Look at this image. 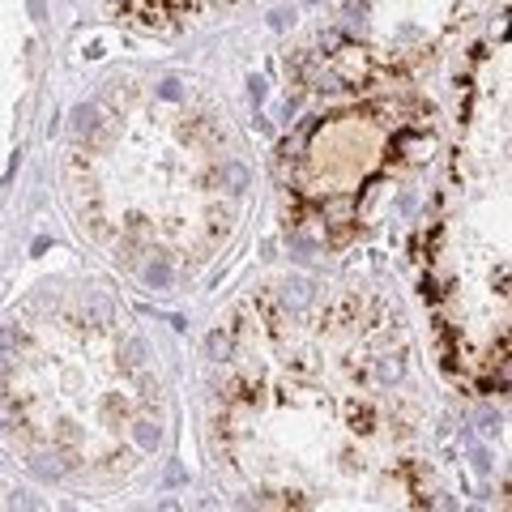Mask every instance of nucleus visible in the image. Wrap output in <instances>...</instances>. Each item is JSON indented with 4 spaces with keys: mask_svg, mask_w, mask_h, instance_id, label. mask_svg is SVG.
<instances>
[{
    "mask_svg": "<svg viewBox=\"0 0 512 512\" xmlns=\"http://www.w3.org/2000/svg\"><path fill=\"white\" fill-rule=\"evenodd\" d=\"M0 393L35 453L73 474H128L158 444V384L124 320L82 299L18 316Z\"/></svg>",
    "mask_w": 512,
    "mask_h": 512,
    "instance_id": "4",
    "label": "nucleus"
},
{
    "mask_svg": "<svg viewBox=\"0 0 512 512\" xmlns=\"http://www.w3.org/2000/svg\"><path fill=\"white\" fill-rule=\"evenodd\" d=\"M495 0H342V30L316 47L355 77H410Z\"/></svg>",
    "mask_w": 512,
    "mask_h": 512,
    "instance_id": "6",
    "label": "nucleus"
},
{
    "mask_svg": "<svg viewBox=\"0 0 512 512\" xmlns=\"http://www.w3.org/2000/svg\"><path fill=\"white\" fill-rule=\"evenodd\" d=\"M111 13H120L128 22H141V26H180L188 18H201L218 5H231V0H103Z\"/></svg>",
    "mask_w": 512,
    "mask_h": 512,
    "instance_id": "7",
    "label": "nucleus"
},
{
    "mask_svg": "<svg viewBox=\"0 0 512 512\" xmlns=\"http://www.w3.org/2000/svg\"><path fill=\"white\" fill-rule=\"evenodd\" d=\"M325 107L282 141V210L303 244L346 248L372 231L440 146V111L410 77L325 82Z\"/></svg>",
    "mask_w": 512,
    "mask_h": 512,
    "instance_id": "5",
    "label": "nucleus"
},
{
    "mask_svg": "<svg viewBox=\"0 0 512 512\" xmlns=\"http://www.w3.org/2000/svg\"><path fill=\"white\" fill-rule=\"evenodd\" d=\"M508 116V30L495 22L466 64L453 141L414 244L440 372L478 397L508 389Z\"/></svg>",
    "mask_w": 512,
    "mask_h": 512,
    "instance_id": "3",
    "label": "nucleus"
},
{
    "mask_svg": "<svg viewBox=\"0 0 512 512\" xmlns=\"http://www.w3.org/2000/svg\"><path fill=\"white\" fill-rule=\"evenodd\" d=\"M69 184L103 244L175 269L205 261L239 210L231 141L180 82H111L73 137Z\"/></svg>",
    "mask_w": 512,
    "mask_h": 512,
    "instance_id": "2",
    "label": "nucleus"
},
{
    "mask_svg": "<svg viewBox=\"0 0 512 512\" xmlns=\"http://www.w3.org/2000/svg\"><path fill=\"white\" fill-rule=\"evenodd\" d=\"M214 436L265 508H427V440L397 312L367 291H261L218 333Z\"/></svg>",
    "mask_w": 512,
    "mask_h": 512,
    "instance_id": "1",
    "label": "nucleus"
}]
</instances>
